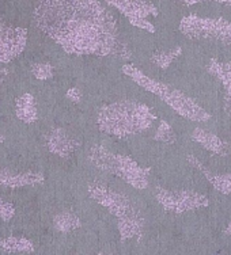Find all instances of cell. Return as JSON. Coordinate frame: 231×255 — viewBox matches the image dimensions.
Segmentation results:
<instances>
[{"label": "cell", "mask_w": 231, "mask_h": 255, "mask_svg": "<svg viewBox=\"0 0 231 255\" xmlns=\"http://www.w3.org/2000/svg\"><path fill=\"white\" fill-rule=\"evenodd\" d=\"M27 29L0 20V63H10L23 53L27 44Z\"/></svg>", "instance_id": "obj_9"}, {"label": "cell", "mask_w": 231, "mask_h": 255, "mask_svg": "<svg viewBox=\"0 0 231 255\" xmlns=\"http://www.w3.org/2000/svg\"><path fill=\"white\" fill-rule=\"evenodd\" d=\"M188 163L196 168L197 171L202 172L207 181L211 183L212 186L215 187L219 193L222 194H231V172L227 174H217V172H212L208 167L203 164L196 156L193 155H188L187 156Z\"/></svg>", "instance_id": "obj_13"}, {"label": "cell", "mask_w": 231, "mask_h": 255, "mask_svg": "<svg viewBox=\"0 0 231 255\" xmlns=\"http://www.w3.org/2000/svg\"><path fill=\"white\" fill-rule=\"evenodd\" d=\"M223 235H225V236L231 235V221H230V223H229V224H227L226 228L223 230Z\"/></svg>", "instance_id": "obj_28"}, {"label": "cell", "mask_w": 231, "mask_h": 255, "mask_svg": "<svg viewBox=\"0 0 231 255\" xmlns=\"http://www.w3.org/2000/svg\"><path fill=\"white\" fill-rule=\"evenodd\" d=\"M82 223L75 213L72 212H60L53 217V227L60 234H69L80 228Z\"/></svg>", "instance_id": "obj_18"}, {"label": "cell", "mask_w": 231, "mask_h": 255, "mask_svg": "<svg viewBox=\"0 0 231 255\" xmlns=\"http://www.w3.org/2000/svg\"><path fill=\"white\" fill-rule=\"evenodd\" d=\"M207 71L221 82L226 90V101L231 102V64L211 59L207 64Z\"/></svg>", "instance_id": "obj_16"}, {"label": "cell", "mask_w": 231, "mask_h": 255, "mask_svg": "<svg viewBox=\"0 0 231 255\" xmlns=\"http://www.w3.org/2000/svg\"><path fill=\"white\" fill-rule=\"evenodd\" d=\"M4 140H5L4 134H1V133H0V144H1V142L4 141Z\"/></svg>", "instance_id": "obj_30"}, {"label": "cell", "mask_w": 231, "mask_h": 255, "mask_svg": "<svg viewBox=\"0 0 231 255\" xmlns=\"http://www.w3.org/2000/svg\"><path fill=\"white\" fill-rule=\"evenodd\" d=\"M191 138L197 144H200L204 149L215 153V155H219V156L231 155V142L225 138H221L214 133L207 132L206 129L195 128L191 134Z\"/></svg>", "instance_id": "obj_12"}, {"label": "cell", "mask_w": 231, "mask_h": 255, "mask_svg": "<svg viewBox=\"0 0 231 255\" xmlns=\"http://www.w3.org/2000/svg\"><path fill=\"white\" fill-rule=\"evenodd\" d=\"M157 120L154 110L146 103L121 99L103 105L97 113V125L101 132L127 137L144 132Z\"/></svg>", "instance_id": "obj_2"}, {"label": "cell", "mask_w": 231, "mask_h": 255, "mask_svg": "<svg viewBox=\"0 0 231 255\" xmlns=\"http://www.w3.org/2000/svg\"><path fill=\"white\" fill-rule=\"evenodd\" d=\"M7 75H8V71L7 69H0V84H3V82L7 78Z\"/></svg>", "instance_id": "obj_26"}, {"label": "cell", "mask_w": 231, "mask_h": 255, "mask_svg": "<svg viewBox=\"0 0 231 255\" xmlns=\"http://www.w3.org/2000/svg\"><path fill=\"white\" fill-rule=\"evenodd\" d=\"M65 97L74 103H79L82 101V91L78 89V87H71V89L67 90L65 93Z\"/></svg>", "instance_id": "obj_24"}, {"label": "cell", "mask_w": 231, "mask_h": 255, "mask_svg": "<svg viewBox=\"0 0 231 255\" xmlns=\"http://www.w3.org/2000/svg\"><path fill=\"white\" fill-rule=\"evenodd\" d=\"M15 114L19 121L25 124H33L38 118V110L35 98L30 93H23L15 101Z\"/></svg>", "instance_id": "obj_15"}, {"label": "cell", "mask_w": 231, "mask_h": 255, "mask_svg": "<svg viewBox=\"0 0 231 255\" xmlns=\"http://www.w3.org/2000/svg\"><path fill=\"white\" fill-rule=\"evenodd\" d=\"M180 3L185 5H195L199 4V3H206V1H212V0H177Z\"/></svg>", "instance_id": "obj_25"}, {"label": "cell", "mask_w": 231, "mask_h": 255, "mask_svg": "<svg viewBox=\"0 0 231 255\" xmlns=\"http://www.w3.org/2000/svg\"><path fill=\"white\" fill-rule=\"evenodd\" d=\"M35 26L78 56H112L117 22L99 0H39L33 11Z\"/></svg>", "instance_id": "obj_1"}, {"label": "cell", "mask_w": 231, "mask_h": 255, "mask_svg": "<svg viewBox=\"0 0 231 255\" xmlns=\"http://www.w3.org/2000/svg\"><path fill=\"white\" fill-rule=\"evenodd\" d=\"M121 71L142 89L147 90L148 93L154 94L158 98L162 99L163 102L169 105L181 117L187 118L189 121H195V123H207L211 120V114L208 113L206 109H203L195 99L169 84L158 82L155 79L144 75L132 64H124Z\"/></svg>", "instance_id": "obj_3"}, {"label": "cell", "mask_w": 231, "mask_h": 255, "mask_svg": "<svg viewBox=\"0 0 231 255\" xmlns=\"http://www.w3.org/2000/svg\"><path fill=\"white\" fill-rule=\"evenodd\" d=\"M155 198L163 209L172 213H185L210 205L208 197L193 190H167L157 187Z\"/></svg>", "instance_id": "obj_6"}, {"label": "cell", "mask_w": 231, "mask_h": 255, "mask_svg": "<svg viewBox=\"0 0 231 255\" xmlns=\"http://www.w3.org/2000/svg\"><path fill=\"white\" fill-rule=\"evenodd\" d=\"M0 251L8 254H31L34 253V243L23 236L0 238Z\"/></svg>", "instance_id": "obj_17"}, {"label": "cell", "mask_w": 231, "mask_h": 255, "mask_svg": "<svg viewBox=\"0 0 231 255\" xmlns=\"http://www.w3.org/2000/svg\"><path fill=\"white\" fill-rule=\"evenodd\" d=\"M117 227L123 241L140 239L144 231V217L140 215L138 209H135L125 216L118 217Z\"/></svg>", "instance_id": "obj_14"}, {"label": "cell", "mask_w": 231, "mask_h": 255, "mask_svg": "<svg viewBox=\"0 0 231 255\" xmlns=\"http://www.w3.org/2000/svg\"><path fill=\"white\" fill-rule=\"evenodd\" d=\"M30 69L37 80H49L53 78L54 68L49 63H35L31 65Z\"/></svg>", "instance_id": "obj_21"}, {"label": "cell", "mask_w": 231, "mask_h": 255, "mask_svg": "<svg viewBox=\"0 0 231 255\" xmlns=\"http://www.w3.org/2000/svg\"><path fill=\"white\" fill-rule=\"evenodd\" d=\"M45 144L49 149L50 153L56 156L68 159L76 152V149L80 147V141L67 132L64 128L54 127L49 132L45 134Z\"/></svg>", "instance_id": "obj_10"}, {"label": "cell", "mask_w": 231, "mask_h": 255, "mask_svg": "<svg viewBox=\"0 0 231 255\" xmlns=\"http://www.w3.org/2000/svg\"><path fill=\"white\" fill-rule=\"evenodd\" d=\"M212 1H215V3H221V4L230 5L231 7V0H212Z\"/></svg>", "instance_id": "obj_29"}, {"label": "cell", "mask_w": 231, "mask_h": 255, "mask_svg": "<svg viewBox=\"0 0 231 255\" xmlns=\"http://www.w3.org/2000/svg\"><path fill=\"white\" fill-rule=\"evenodd\" d=\"M112 56L127 61V60H131V57H132V50H131V48H129L128 44H127L125 41H123L121 38H118L116 45H114Z\"/></svg>", "instance_id": "obj_22"}, {"label": "cell", "mask_w": 231, "mask_h": 255, "mask_svg": "<svg viewBox=\"0 0 231 255\" xmlns=\"http://www.w3.org/2000/svg\"><path fill=\"white\" fill-rule=\"evenodd\" d=\"M154 140L159 142H165V144H174L176 140H177V136H176V132L173 130V128L169 125V123L162 120L159 123L157 132H155Z\"/></svg>", "instance_id": "obj_20"}, {"label": "cell", "mask_w": 231, "mask_h": 255, "mask_svg": "<svg viewBox=\"0 0 231 255\" xmlns=\"http://www.w3.org/2000/svg\"><path fill=\"white\" fill-rule=\"evenodd\" d=\"M180 31L191 39L211 41L231 46V22L225 18L187 15L180 20Z\"/></svg>", "instance_id": "obj_5"}, {"label": "cell", "mask_w": 231, "mask_h": 255, "mask_svg": "<svg viewBox=\"0 0 231 255\" xmlns=\"http://www.w3.org/2000/svg\"><path fill=\"white\" fill-rule=\"evenodd\" d=\"M87 193L90 198H93L97 204L106 208L117 219L136 209L133 204H131L128 197L114 191L113 189H109L99 182H90L87 185Z\"/></svg>", "instance_id": "obj_8"}, {"label": "cell", "mask_w": 231, "mask_h": 255, "mask_svg": "<svg viewBox=\"0 0 231 255\" xmlns=\"http://www.w3.org/2000/svg\"><path fill=\"white\" fill-rule=\"evenodd\" d=\"M87 159L98 170L113 174L138 190H144L150 185V168L142 167L132 157L110 152L97 144L89 149Z\"/></svg>", "instance_id": "obj_4"}, {"label": "cell", "mask_w": 231, "mask_h": 255, "mask_svg": "<svg viewBox=\"0 0 231 255\" xmlns=\"http://www.w3.org/2000/svg\"><path fill=\"white\" fill-rule=\"evenodd\" d=\"M223 109H225V112H226L227 116L231 118V103L227 102V101H226V103H225V108H223Z\"/></svg>", "instance_id": "obj_27"}, {"label": "cell", "mask_w": 231, "mask_h": 255, "mask_svg": "<svg viewBox=\"0 0 231 255\" xmlns=\"http://www.w3.org/2000/svg\"><path fill=\"white\" fill-rule=\"evenodd\" d=\"M109 5L114 7L128 18L131 25L138 29L155 33V26L148 20L150 16H158L159 11L148 0H105Z\"/></svg>", "instance_id": "obj_7"}, {"label": "cell", "mask_w": 231, "mask_h": 255, "mask_svg": "<svg viewBox=\"0 0 231 255\" xmlns=\"http://www.w3.org/2000/svg\"><path fill=\"white\" fill-rule=\"evenodd\" d=\"M45 181V175L38 171L15 172L7 168H0V186L20 189L26 186H35Z\"/></svg>", "instance_id": "obj_11"}, {"label": "cell", "mask_w": 231, "mask_h": 255, "mask_svg": "<svg viewBox=\"0 0 231 255\" xmlns=\"http://www.w3.org/2000/svg\"><path fill=\"white\" fill-rule=\"evenodd\" d=\"M15 216V206L0 198V219L3 221L11 220Z\"/></svg>", "instance_id": "obj_23"}, {"label": "cell", "mask_w": 231, "mask_h": 255, "mask_svg": "<svg viewBox=\"0 0 231 255\" xmlns=\"http://www.w3.org/2000/svg\"><path fill=\"white\" fill-rule=\"evenodd\" d=\"M182 54V48L181 46H176L172 49L167 50H158L151 56V61L155 64L158 68L161 69H167L170 67V64L176 59H178Z\"/></svg>", "instance_id": "obj_19"}]
</instances>
